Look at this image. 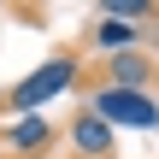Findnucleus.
I'll use <instances>...</instances> for the list:
<instances>
[{
    "label": "nucleus",
    "mask_w": 159,
    "mask_h": 159,
    "mask_svg": "<svg viewBox=\"0 0 159 159\" xmlns=\"http://www.w3.org/2000/svg\"><path fill=\"white\" fill-rule=\"evenodd\" d=\"M71 83H77V53H53L47 65H35L30 77H18V83H12L6 106H12L18 118H30V112H41L53 94H65Z\"/></svg>",
    "instance_id": "nucleus-1"
},
{
    "label": "nucleus",
    "mask_w": 159,
    "mask_h": 159,
    "mask_svg": "<svg viewBox=\"0 0 159 159\" xmlns=\"http://www.w3.org/2000/svg\"><path fill=\"white\" fill-rule=\"evenodd\" d=\"M89 112H100L112 130L130 124V130H159V100L153 94H136V89H94Z\"/></svg>",
    "instance_id": "nucleus-2"
},
{
    "label": "nucleus",
    "mask_w": 159,
    "mask_h": 159,
    "mask_svg": "<svg viewBox=\"0 0 159 159\" xmlns=\"http://www.w3.org/2000/svg\"><path fill=\"white\" fill-rule=\"evenodd\" d=\"M71 148L83 159H112L118 142H112V124H106L100 112H77V118H71Z\"/></svg>",
    "instance_id": "nucleus-3"
},
{
    "label": "nucleus",
    "mask_w": 159,
    "mask_h": 159,
    "mask_svg": "<svg viewBox=\"0 0 159 159\" xmlns=\"http://www.w3.org/2000/svg\"><path fill=\"white\" fill-rule=\"evenodd\" d=\"M142 35H148V24H124V18H100L94 30H89V47H100V53H136L142 47Z\"/></svg>",
    "instance_id": "nucleus-4"
},
{
    "label": "nucleus",
    "mask_w": 159,
    "mask_h": 159,
    "mask_svg": "<svg viewBox=\"0 0 159 159\" xmlns=\"http://www.w3.org/2000/svg\"><path fill=\"white\" fill-rule=\"evenodd\" d=\"M148 83H153V59H142V53H118V59L106 65V89H136V94H148Z\"/></svg>",
    "instance_id": "nucleus-5"
},
{
    "label": "nucleus",
    "mask_w": 159,
    "mask_h": 159,
    "mask_svg": "<svg viewBox=\"0 0 159 159\" xmlns=\"http://www.w3.org/2000/svg\"><path fill=\"white\" fill-rule=\"evenodd\" d=\"M53 142V124L41 118V112H30V118H12V130H6V148L12 153H41Z\"/></svg>",
    "instance_id": "nucleus-6"
},
{
    "label": "nucleus",
    "mask_w": 159,
    "mask_h": 159,
    "mask_svg": "<svg viewBox=\"0 0 159 159\" xmlns=\"http://www.w3.org/2000/svg\"><path fill=\"white\" fill-rule=\"evenodd\" d=\"M159 6L153 0H106L100 6V18H124V24H136V18H153Z\"/></svg>",
    "instance_id": "nucleus-7"
}]
</instances>
